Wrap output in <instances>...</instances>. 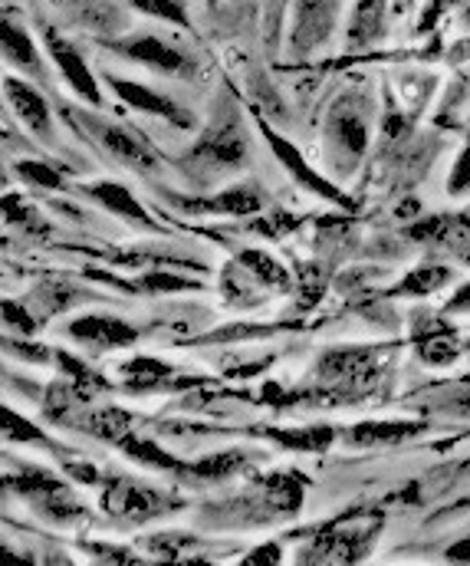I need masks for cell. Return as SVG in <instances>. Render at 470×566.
Here are the masks:
<instances>
[{
	"instance_id": "cell-1",
	"label": "cell",
	"mask_w": 470,
	"mask_h": 566,
	"mask_svg": "<svg viewBox=\"0 0 470 566\" xmlns=\"http://www.w3.org/2000/svg\"><path fill=\"white\" fill-rule=\"evenodd\" d=\"M247 155H250V139H247L234 109L224 113L221 119H214V126L191 148V161H197L204 171L211 168L214 175L241 168L247 161Z\"/></svg>"
},
{
	"instance_id": "cell-2",
	"label": "cell",
	"mask_w": 470,
	"mask_h": 566,
	"mask_svg": "<svg viewBox=\"0 0 470 566\" xmlns=\"http://www.w3.org/2000/svg\"><path fill=\"white\" fill-rule=\"evenodd\" d=\"M339 0H293V30H290V46L297 56H307L319 50L335 27Z\"/></svg>"
},
{
	"instance_id": "cell-3",
	"label": "cell",
	"mask_w": 470,
	"mask_h": 566,
	"mask_svg": "<svg viewBox=\"0 0 470 566\" xmlns=\"http://www.w3.org/2000/svg\"><path fill=\"white\" fill-rule=\"evenodd\" d=\"M43 43H46V53H50V60L56 63L60 76L70 83V90H73L76 96H83L86 103L103 106L99 83H96V76H93V70H89V63L83 60V53H79L66 36H60V33H53V30H46V33H43Z\"/></svg>"
},
{
	"instance_id": "cell-4",
	"label": "cell",
	"mask_w": 470,
	"mask_h": 566,
	"mask_svg": "<svg viewBox=\"0 0 470 566\" xmlns=\"http://www.w3.org/2000/svg\"><path fill=\"white\" fill-rule=\"evenodd\" d=\"M109 46H113L116 53H122V56H129V60L149 66V70L164 73V76H181V80H191V76H194L191 56L181 53L178 46L164 43L161 36H152V33L139 36V40H129V43H109Z\"/></svg>"
},
{
	"instance_id": "cell-5",
	"label": "cell",
	"mask_w": 470,
	"mask_h": 566,
	"mask_svg": "<svg viewBox=\"0 0 470 566\" xmlns=\"http://www.w3.org/2000/svg\"><path fill=\"white\" fill-rule=\"evenodd\" d=\"M79 116H83V126L99 139V145H103L113 158H119L122 165H129V168H136V171H156L158 155L146 145V142L139 139L136 133H129V129H122V126H109V123L89 119L86 113H79Z\"/></svg>"
},
{
	"instance_id": "cell-6",
	"label": "cell",
	"mask_w": 470,
	"mask_h": 566,
	"mask_svg": "<svg viewBox=\"0 0 470 566\" xmlns=\"http://www.w3.org/2000/svg\"><path fill=\"white\" fill-rule=\"evenodd\" d=\"M106 83L116 90V96H119L122 103H129V106L139 109V113H149V116H158V119H168L171 126H181V129L194 126V119H191V113H188L184 106H178L174 99L161 96V93L142 86V83H132V80H122V76H113V73H106Z\"/></svg>"
},
{
	"instance_id": "cell-7",
	"label": "cell",
	"mask_w": 470,
	"mask_h": 566,
	"mask_svg": "<svg viewBox=\"0 0 470 566\" xmlns=\"http://www.w3.org/2000/svg\"><path fill=\"white\" fill-rule=\"evenodd\" d=\"M3 86H7V103L13 106V113L20 116V123H23L36 139H53V123H50V106H46V99H43L33 86H26L23 80H13V76H7Z\"/></svg>"
},
{
	"instance_id": "cell-8",
	"label": "cell",
	"mask_w": 470,
	"mask_h": 566,
	"mask_svg": "<svg viewBox=\"0 0 470 566\" xmlns=\"http://www.w3.org/2000/svg\"><path fill=\"white\" fill-rule=\"evenodd\" d=\"M260 133H264V136L270 139V148H274V155H277V158H280V161L287 165V171H290V175H293V178H297V181H300L303 188H310V191H316V195H319V198H325V201H335V205H349V201H345V195H342V191H339L335 185H329L325 178H319L313 168H310V165L303 161V155H300V151H297V148H293L290 142L280 139V136H277V133H274L270 126H260Z\"/></svg>"
},
{
	"instance_id": "cell-9",
	"label": "cell",
	"mask_w": 470,
	"mask_h": 566,
	"mask_svg": "<svg viewBox=\"0 0 470 566\" xmlns=\"http://www.w3.org/2000/svg\"><path fill=\"white\" fill-rule=\"evenodd\" d=\"M70 336L89 349H116L136 343V329L113 316H83L70 326Z\"/></svg>"
},
{
	"instance_id": "cell-10",
	"label": "cell",
	"mask_w": 470,
	"mask_h": 566,
	"mask_svg": "<svg viewBox=\"0 0 470 566\" xmlns=\"http://www.w3.org/2000/svg\"><path fill=\"white\" fill-rule=\"evenodd\" d=\"M0 43H3V60H7V66H17V70L30 73V76H36V80L46 76V73H43V56L36 53V46H33L26 27L17 23L10 13H3Z\"/></svg>"
},
{
	"instance_id": "cell-11",
	"label": "cell",
	"mask_w": 470,
	"mask_h": 566,
	"mask_svg": "<svg viewBox=\"0 0 470 566\" xmlns=\"http://www.w3.org/2000/svg\"><path fill=\"white\" fill-rule=\"evenodd\" d=\"M109 507H113V514H122L126 521L142 524V521L161 514V494L146 491V488H139V484L116 481V484L109 488Z\"/></svg>"
},
{
	"instance_id": "cell-12",
	"label": "cell",
	"mask_w": 470,
	"mask_h": 566,
	"mask_svg": "<svg viewBox=\"0 0 470 566\" xmlns=\"http://www.w3.org/2000/svg\"><path fill=\"white\" fill-rule=\"evenodd\" d=\"M184 211H214V214H250L257 208H264V195L250 185H237L221 191L211 201H181Z\"/></svg>"
},
{
	"instance_id": "cell-13",
	"label": "cell",
	"mask_w": 470,
	"mask_h": 566,
	"mask_svg": "<svg viewBox=\"0 0 470 566\" xmlns=\"http://www.w3.org/2000/svg\"><path fill=\"white\" fill-rule=\"evenodd\" d=\"M385 7L388 0H359L349 20V46H368L385 33Z\"/></svg>"
},
{
	"instance_id": "cell-14",
	"label": "cell",
	"mask_w": 470,
	"mask_h": 566,
	"mask_svg": "<svg viewBox=\"0 0 470 566\" xmlns=\"http://www.w3.org/2000/svg\"><path fill=\"white\" fill-rule=\"evenodd\" d=\"M89 195H93L103 208H109L113 214H119V218H126V221H136V224H142V228H152L146 208H142V205L132 198V191H126L122 185H116V181H99V185L89 188Z\"/></svg>"
},
{
	"instance_id": "cell-15",
	"label": "cell",
	"mask_w": 470,
	"mask_h": 566,
	"mask_svg": "<svg viewBox=\"0 0 470 566\" xmlns=\"http://www.w3.org/2000/svg\"><path fill=\"white\" fill-rule=\"evenodd\" d=\"M329 136L339 142V148H345L349 155H362L365 145H368V126L362 119V113L349 109V106H339L329 119Z\"/></svg>"
},
{
	"instance_id": "cell-16",
	"label": "cell",
	"mask_w": 470,
	"mask_h": 566,
	"mask_svg": "<svg viewBox=\"0 0 470 566\" xmlns=\"http://www.w3.org/2000/svg\"><path fill=\"white\" fill-rule=\"evenodd\" d=\"M415 431H418V424H408V422H368V424H359V428H352L349 441H352V444L402 441V438H408V434H415Z\"/></svg>"
},
{
	"instance_id": "cell-17",
	"label": "cell",
	"mask_w": 470,
	"mask_h": 566,
	"mask_svg": "<svg viewBox=\"0 0 470 566\" xmlns=\"http://www.w3.org/2000/svg\"><path fill=\"white\" fill-rule=\"evenodd\" d=\"M247 268H250V274L257 277L260 283H267V286H287L290 283V274L277 264V261H270L267 254H260V251H247L244 258H241Z\"/></svg>"
},
{
	"instance_id": "cell-18",
	"label": "cell",
	"mask_w": 470,
	"mask_h": 566,
	"mask_svg": "<svg viewBox=\"0 0 470 566\" xmlns=\"http://www.w3.org/2000/svg\"><path fill=\"white\" fill-rule=\"evenodd\" d=\"M136 10L158 17V20H168V23H178V27H188V13L178 0H129Z\"/></svg>"
},
{
	"instance_id": "cell-19",
	"label": "cell",
	"mask_w": 470,
	"mask_h": 566,
	"mask_svg": "<svg viewBox=\"0 0 470 566\" xmlns=\"http://www.w3.org/2000/svg\"><path fill=\"white\" fill-rule=\"evenodd\" d=\"M241 464H244V458H241V454H214V458H207V461L194 464L191 471H194L197 478H224L227 471H237Z\"/></svg>"
},
{
	"instance_id": "cell-20",
	"label": "cell",
	"mask_w": 470,
	"mask_h": 566,
	"mask_svg": "<svg viewBox=\"0 0 470 566\" xmlns=\"http://www.w3.org/2000/svg\"><path fill=\"white\" fill-rule=\"evenodd\" d=\"M20 175L30 178V181H36V185H43V188H60L63 185V178L53 168L36 165V161H20Z\"/></svg>"
},
{
	"instance_id": "cell-21",
	"label": "cell",
	"mask_w": 470,
	"mask_h": 566,
	"mask_svg": "<svg viewBox=\"0 0 470 566\" xmlns=\"http://www.w3.org/2000/svg\"><path fill=\"white\" fill-rule=\"evenodd\" d=\"M428 271H415L408 281H405V293H428V290H435V286H441V283H448V271H431V277H425Z\"/></svg>"
},
{
	"instance_id": "cell-22",
	"label": "cell",
	"mask_w": 470,
	"mask_h": 566,
	"mask_svg": "<svg viewBox=\"0 0 470 566\" xmlns=\"http://www.w3.org/2000/svg\"><path fill=\"white\" fill-rule=\"evenodd\" d=\"M461 191H470V145L458 158V168L451 175V195H461Z\"/></svg>"
},
{
	"instance_id": "cell-23",
	"label": "cell",
	"mask_w": 470,
	"mask_h": 566,
	"mask_svg": "<svg viewBox=\"0 0 470 566\" xmlns=\"http://www.w3.org/2000/svg\"><path fill=\"white\" fill-rule=\"evenodd\" d=\"M3 316H7V326L20 323V329H23V333H30V329H33V319H30L26 313H20V316H17V306H13V303H3Z\"/></svg>"
},
{
	"instance_id": "cell-24",
	"label": "cell",
	"mask_w": 470,
	"mask_h": 566,
	"mask_svg": "<svg viewBox=\"0 0 470 566\" xmlns=\"http://www.w3.org/2000/svg\"><path fill=\"white\" fill-rule=\"evenodd\" d=\"M284 3H287V0H270V23H274V30H277V23H280V17H284Z\"/></svg>"
}]
</instances>
